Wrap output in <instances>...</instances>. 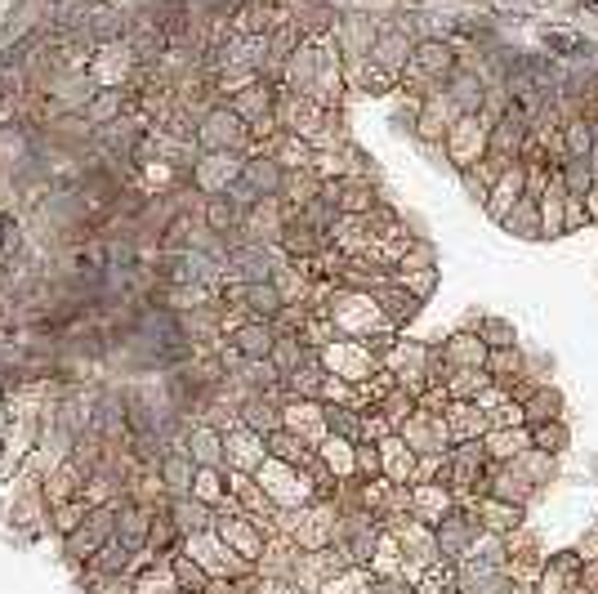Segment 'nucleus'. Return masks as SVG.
Segmentation results:
<instances>
[{
    "mask_svg": "<svg viewBox=\"0 0 598 594\" xmlns=\"http://www.w3.org/2000/svg\"><path fill=\"white\" fill-rule=\"evenodd\" d=\"M487 139H491V126L478 117V112H460L447 130V143H451V157H456L460 170L478 166L487 157Z\"/></svg>",
    "mask_w": 598,
    "mask_h": 594,
    "instance_id": "1",
    "label": "nucleus"
},
{
    "mask_svg": "<svg viewBox=\"0 0 598 594\" xmlns=\"http://www.w3.org/2000/svg\"><path fill=\"white\" fill-rule=\"evenodd\" d=\"M523 197H527V166H523V161H509V166L500 170V179L491 184L487 215H491V219H505Z\"/></svg>",
    "mask_w": 598,
    "mask_h": 594,
    "instance_id": "2",
    "label": "nucleus"
},
{
    "mask_svg": "<svg viewBox=\"0 0 598 594\" xmlns=\"http://www.w3.org/2000/svg\"><path fill=\"white\" fill-rule=\"evenodd\" d=\"M438 358L447 362L451 371H478L482 362H487V344H482V335H451Z\"/></svg>",
    "mask_w": 598,
    "mask_h": 594,
    "instance_id": "3",
    "label": "nucleus"
},
{
    "mask_svg": "<svg viewBox=\"0 0 598 594\" xmlns=\"http://www.w3.org/2000/svg\"><path fill=\"white\" fill-rule=\"evenodd\" d=\"M371 59H375V67H384L389 76H393V72H407V63H411V41L398 32V27H389V32L375 36Z\"/></svg>",
    "mask_w": 598,
    "mask_h": 594,
    "instance_id": "4",
    "label": "nucleus"
},
{
    "mask_svg": "<svg viewBox=\"0 0 598 594\" xmlns=\"http://www.w3.org/2000/svg\"><path fill=\"white\" fill-rule=\"evenodd\" d=\"M447 416V429L451 434H460V438H478V434H487V411L478 407V402H460V398H451V407L442 411Z\"/></svg>",
    "mask_w": 598,
    "mask_h": 594,
    "instance_id": "5",
    "label": "nucleus"
},
{
    "mask_svg": "<svg viewBox=\"0 0 598 594\" xmlns=\"http://www.w3.org/2000/svg\"><path fill=\"white\" fill-rule=\"evenodd\" d=\"M558 416H563V394H558V389H536V394L523 402V425L527 429L549 425V420H558Z\"/></svg>",
    "mask_w": 598,
    "mask_h": 594,
    "instance_id": "6",
    "label": "nucleus"
},
{
    "mask_svg": "<svg viewBox=\"0 0 598 594\" xmlns=\"http://www.w3.org/2000/svg\"><path fill=\"white\" fill-rule=\"evenodd\" d=\"M326 362L340 367L344 380H366L371 376V358H366L358 344H335V349H326Z\"/></svg>",
    "mask_w": 598,
    "mask_h": 594,
    "instance_id": "7",
    "label": "nucleus"
},
{
    "mask_svg": "<svg viewBox=\"0 0 598 594\" xmlns=\"http://www.w3.org/2000/svg\"><path fill=\"white\" fill-rule=\"evenodd\" d=\"M500 224H505L514 237H527V242H536V237H540V201H536V197H523L505 219H500Z\"/></svg>",
    "mask_w": 598,
    "mask_h": 594,
    "instance_id": "8",
    "label": "nucleus"
},
{
    "mask_svg": "<svg viewBox=\"0 0 598 594\" xmlns=\"http://www.w3.org/2000/svg\"><path fill=\"white\" fill-rule=\"evenodd\" d=\"M594 166H590V157H567L563 166H558V184H563V193H572V197H585L594 188Z\"/></svg>",
    "mask_w": 598,
    "mask_h": 594,
    "instance_id": "9",
    "label": "nucleus"
},
{
    "mask_svg": "<svg viewBox=\"0 0 598 594\" xmlns=\"http://www.w3.org/2000/svg\"><path fill=\"white\" fill-rule=\"evenodd\" d=\"M273 344H277V335H273L268 322H250V327L237 331V349L246 353V358H268V353H273Z\"/></svg>",
    "mask_w": 598,
    "mask_h": 594,
    "instance_id": "10",
    "label": "nucleus"
},
{
    "mask_svg": "<svg viewBox=\"0 0 598 594\" xmlns=\"http://www.w3.org/2000/svg\"><path fill=\"white\" fill-rule=\"evenodd\" d=\"M563 148H567V157H590V148H594V121L590 117H567L563 121Z\"/></svg>",
    "mask_w": 598,
    "mask_h": 594,
    "instance_id": "11",
    "label": "nucleus"
},
{
    "mask_svg": "<svg viewBox=\"0 0 598 594\" xmlns=\"http://www.w3.org/2000/svg\"><path fill=\"white\" fill-rule=\"evenodd\" d=\"M563 447H567V429H563V420H549V425H532V452L554 456V452H563Z\"/></svg>",
    "mask_w": 598,
    "mask_h": 594,
    "instance_id": "12",
    "label": "nucleus"
},
{
    "mask_svg": "<svg viewBox=\"0 0 598 594\" xmlns=\"http://www.w3.org/2000/svg\"><path fill=\"white\" fill-rule=\"evenodd\" d=\"M384 461H389L393 478H407L411 465H416V456H411V447L402 443V438H384Z\"/></svg>",
    "mask_w": 598,
    "mask_h": 594,
    "instance_id": "13",
    "label": "nucleus"
},
{
    "mask_svg": "<svg viewBox=\"0 0 598 594\" xmlns=\"http://www.w3.org/2000/svg\"><path fill=\"white\" fill-rule=\"evenodd\" d=\"M482 344L487 349H514V327L505 318H482Z\"/></svg>",
    "mask_w": 598,
    "mask_h": 594,
    "instance_id": "14",
    "label": "nucleus"
},
{
    "mask_svg": "<svg viewBox=\"0 0 598 594\" xmlns=\"http://www.w3.org/2000/svg\"><path fill=\"white\" fill-rule=\"evenodd\" d=\"M103 532H108V514H94V523H90V532H76L72 536V554H94V545L103 541Z\"/></svg>",
    "mask_w": 598,
    "mask_h": 594,
    "instance_id": "15",
    "label": "nucleus"
},
{
    "mask_svg": "<svg viewBox=\"0 0 598 594\" xmlns=\"http://www.w3.org/2000/svg\"><path fill=\"white\" fill-rule=\"evenodd\" d=\"M179 581H183V590H192V594H206V572H201L197 563L179 559Z\"/></svg>",
    "mask_w": 598,
    "mask_h": 594,
    "instance_id": "16",
    "label": "nucleus"
},
{
    "mask_svg": "<svg viewBox=\"0 0 598 594\" xmlns=\"http://www.w3.org/2000/svg\"><path fill=\"white\" fill-rule=\"evenodd\" d=\"M282 166H286V170H295V166H308V143H299V139H286V143H282Z\"/></svg>",
    "mask_w": 598,
    "mask_h": 594,
    "instance_id": "17",
    "label": "nucleus"
},
{
    "mask_svg": "<svg viewBox=\"0 0 598 594\" xmlns=\"http://www.w3.org/2000/svg\"><path fill=\"white\" fill-rule=\"evenodd\" d=\"M326 461H331V465H340L344 474H349V469H353V452L340 443V438H331V443H326Z\"/></svg>",
    "mask_w": 598,
    "mask_h": 594,
    "instance_id": "18",
    "label": "nucleus"
},
{
    "mask_svg": "<svg viewBox=\"0 0 598 594\" xmlns=\"http://www.w3.org/2000/svg\"><path fill=\"white\" fill-rule=\"evenodd\" d=\"M210 224H215V233H228V224H233V210H228L224 197L210 201Z\"/></svg>",
    "mask_w": 598,
    "mask_h": 594,
    "instance_id": "19",
    "label": "nucleus"
},
{
    "mask_svg": "<svg viewBox=\"0 0 598 594\" xmlns=\"http://www.w3.org/2000/svg\"><path fill=\"white\" fill-rule=\"evenodd\" d=\"M567 233H576V228H581L585 224V219H590V215H585V201L581 197H572V193H567Z\"/></svg>",
    "mask_w": 598,
    "mask_h": 594,
    "instance_id": "20",
    "label": "nucleus"
},
{
    "mask_svg": "<svg viewBox=\"0 0 598 594\" xmlns=\"http://www.w3.org/2000/svg\"><path fill=\"white\" fill-rule=\"evenodd\" d=\"M233 456H237V461H250V456H264V447H255V438L241 434L237 443H233Z\"/></svg>",
    "mask_w": 598,
    "mask_h": 594,
    "instance_id": "21",
    "label": "nucleus"
},
{
    "mask_svg": "<svg viewBox=\"0 0 598 594\" xmlns=\"http://www.w3.org/2000/svg\"><path fill=\"white\" fill-rule=\"evenodd\" d=\"M581 201H585V215H590L594 224H598V179H594V188H590V193H585Z\"/></svg>",
    "mask_w": 598,
    "mask_h": 594,
    "instance_id": "22",
    "label": "nucleus"
},
{
    "mask_svg": "<svg viewBox=\"0 0 598 594\" xmlns=\"http://www.w3.org/2000/svg\"><path fill=\"white\" fill-rule=\"evenodd\" d=\"M197 492H201V496H215V492H219L215 474H201V478H197Z\"/></svg>",
    "mask_w": 598,
    "mask_h": 594,
    "instance_id": "23",
    "label": "nucleus"
}]
</instances>
